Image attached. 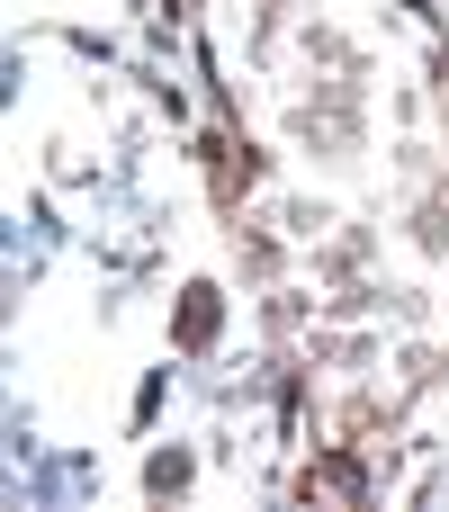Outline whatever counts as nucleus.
I'll return each instance as SVG.
<instances>
[{
	"instance_id": "obj_1",
	"label": "nucleus",
	"mask_w": 449,
	"mask_h": 512,
	"mask_svg": "<svg viewBox=\"0 0 449 512\" xmlns=\"http://www.w3.org/2000/svg\"><path fill=\"white\" fill-rule=\"evenodd\" d=\"M216 333V288H189V315H180V342H207Z\"/></svg>"
},
{
	"instance_id": "obj_2",
	"label": "nucleus",
	"mask_w": 449,
	"mask_h": 512,
	"mask_svg": "<svg viewBox=\"0 0 449 512\" xmlns=\"http://www.w3.org/2000/svg\"><path fill=\"white\" fill-rule=\"evenodd\" d=\"M144 477H153V495H171V486H189V459H180V450H162Z\"/></svg>"
}]
</instances>
